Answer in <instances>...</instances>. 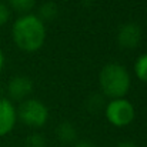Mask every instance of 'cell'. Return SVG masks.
<instances>
[{
	"instance_id": "7c38bea8",
	"label": "cell",
	"mask_w": 147,
	"mask_h": 147,
	"mask_svg": "<svg viewBox=\"0 0 147 147\" xmlns=\"http://www.w3.org/2000/svg\"><path fill=\"white\" fill-rule=\"evenodd\" d=\"M47 143H46V137L42 134V133H30L26 140H24V147H46Z\"/></svg>"
},
{
	"instance_id": "6da1fadb",
	"label": "cell",
	"mask_w": 147,
	"mask_h": 147,
	"mask_svg": "<svg viewBox=\"0 0 147 147\" xmlns=\"http://www.w3.org/2000/svg\"><path fill=\"white\" fill-rule=\"evenodd\" d=\"M46 23L34 13L19 16L11 26V39L16 47L24 53H36L46 43Z\"/></svg>"
},
{
	"instance_id": "9c48e42d",
	"label": "cell",
	"mask_w": 147,
	"mask_h": 147,
	"mask_svg": "<svg viewBox=\"0 0 147 147\" xmlns=\"http://www.w3.org/2000/svg\"><path fill=\"white\" fill-rule=\"evenodd\" d=\"M7 6L11 11L22 14H29L36 6V0H7Z\"/></svg>"
},
{
	"instance_id": "2e32d148",
	"label": "cell",
	"mask_w": 147,
	"mask_h": 147,
	"mask_svg": "<svg viewBox=\"0 0 147 147\" xmlns=\"http://www.w3.org/2000/svg\"><path fill=\"white\" fill-rule=\"evenodd\" d=\"M4 61H6V59H4V53H3V50L0 49V71H1L3 67H4Z\"/></svg>"
},
{
	"instance_id": "30bf717a",
	"label": "cell",
	"mask_w": 147,
	"mask_h": 147,
	"mask_svg": "<svg viewBox=\"0 0 147 147\" xmlns=\"http://www.w3.org/2000/svg\"><path fill=\"white\" fill-rule=\"evenodd\" d=\"M37 16L46 23V22H51L54 20L57 16H59V6L54 3V1H45L42 3V6L39 7V11H37Z\"/></svg>"
},
{
	"instance_id": "8fae6325",
	"label": "cell",
	"mask_w": 147,
	"mask_h": 147,
	"mask_svg": "<svg viewBox=\"0 0 147 147\" xmlns=\"http://www.w3.org/2000/svg\"><path fill=\"white\" fill-rule=\"evenodd\" d=\"M133 70H134L136 77H137L140 82L147 83V53L140 54V56L136 59Z\"/></svg>"
},
{
	"instance_id": "52a82bcc",
	"label": "cell",
	"mask_w": 147,
	"mask_h": 147,
	"mask_svg": "<svg viewBox=\"0 0 147 147\" xmlns=\"http://www.w3.org/2000/svg\"><path fill=\"white\" fill-rule=\"evenodd\" d=\"M17 123V107L7 97H0V137L10 134Z\"/></svg>"
},
{
	"instance_id": "5b68a950",
	"label": "cell",
	"mask_w": 147,
	"mask_h": 147,
	"mask_svg": "<svg viewBox=\"0 0 147 147\" xmlns=\"http://www.w3.org/2000/svg\"><path fill=\"white\" fill-rule=\"evenodd\" d=\"M117 45L124 50L137 49L143 40V29L136 22H127L121 24L116 34Z\"/></svg>"
},
{
	"instance_id": "3957f363",
	"label": "cell",
	"mask_w": 147,
	"mask_h": 147,
	"mask_svg": "<svg viewBox=\"0 0 147 147\" xmlns=\"http://www.w3.org/2000/svg\"><path fill=\"white\" fill-rule=\"evenodd\" d=\"M17 120L30 129H42L49 121V109L42 100L29 97L20 101L17 107Z\"/></svg>"
},
{
	"instance_id": "9a60e30c",
	"label": "cell",
	"mask_w": 147,
	"mask_h": 147,
	"mask_svg": "<svg viewBox=\"0 0 147 147\" xmlns=\"http://www.w3.org/2000/svg\"><path fill=\"white\" fill-rule=\"evenodd\" d=\"M114 147H139L134 142H129V140H126V142H120V143H117Z\"/></svg>"
},
{
	"instance_id": "5bb4252c",
	"label": "cell",
	"mask_w": 147,
	"mask_h": 147,
	"mask_svg": "<svg viewBox=\"0 0 147 147\" xmlns=\"http://www.w3.org/2000/svg\"><path fill=\"white\" fill-rule=\"evenodd\" d=\"M71 147H97L94 143L87 142V140H82V142H76L74 144H71Z\"/></svg>"
},
{
	"instance_id": "e0dca14e",
	"label": "cell",
	"mask_w": 147,
	"mask_h": 147,
	"mask_svg": "<svg viewBox=\"0 0 147 147\" xmlns=\"http://www.w3.org/2000/svg\"><path fill=\"white\" fill-rule=\"evenodd\" d=\"M0 1H1V0H0Z\"/></svg>"
},
{
	"instance_id": "4fadbf2b",
	"label": "cell",
	"mask_w": 147,
	"mask_h": 147,
	"mask_svg": "<svg viewBox=\"0 0 147 147\" xmlns=\"http://www.w3.org/2000/svg\"><path fill=\"white\" fill-rule=\"evenodd\" d=\"M10 16H11V10L9 9L7 3L0 1V27H3L9 23Z\"/></svg>"
},
{
	"instance_id": "8992f818",
	"label": "cell",
	"mask_w": 147,
	"mask_h": 147,
	"mask_svg": "<svg viewBox=\"0 0 147 147\" xmlns=\"http://www.w3.org/2000/svg\"><path fill=\"white\" fill-rule=\"evenodd\" d=\"M33 92V80L29 76H13L7 83V96L11 101H23Z\"/></svg>"
},
{
	"instance_id": "ba28073f",
	"label": "cell",
	"mask_w": 147,
	"mask_h": 147,
	"mask_svg": "<svg viewBox=\"0 0 147 147\" xmlns=\"http://www.w3.org/2000/svg\"><path fill=\"white\" fill-rule=\"evenodd\" d=\"M56 137L61 144H74L77 142V129L71 121H61L56 127Z\"/></svg>"
},
{
	"instance_id": "7a4b0ae2",
	"label": "cell",
	"mask_w": 147,
	"mask_h": 147,
	"mask_svg": "<svg viewBox=\"0 0 147 147\" xmlns=\"http://www.w3.org/2000/svg\"><path fill=\"white\" fill-rule=\"evenodd\" d=\"M98 87L107 98L126 97L131 87V76L120 63H107L98 73Z\"/></svg>"
},
{
	"instance_id": "277c9868",
	"label": "cell",
	"mask_w": 147,
	"mask_h": 147,
	"mask_svg": "<svg viewBox=\"0 0 147 147\" xmlns=\"http://www.w3.org/2000/svg\"><path fill=\"white\" fill-rule=\"evenodd\" d=\"M104 117L111 126L117 129H123L130 126L134 121L136 109L133 103L126 97L111 98L104 106Z\"/></svg>"
}]
</instances>
